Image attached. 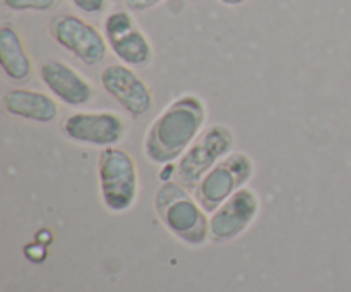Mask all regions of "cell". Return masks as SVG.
Here are the masks:
<instances>
[{
	"mask_svg": "<svg viewBox=\"0 0 351 292\" xmlns=\"http://www.w3.org/2000/svg\"><path fill=\"white\" fill-rule=\"evenodd\" d=\"M208 108L197 94L175 98L153 120L144 137V156L149 163L165 166L175 163L204 130Z\"/></svg>",
	"mask_w": 351,
	"mask_h": 292,
	"instance_id": "obj_1",
	"label": "cell"
},
{
	"mask_svg": "<svg viewBox=\"0 0 351 292\" xmlns=\"http://www.w3.org/2000/svg\"><path fill=\"white\" fill-rule=\"evenodd\" d=\"M257 211H259V198L256 191L249 187L240 188L232 197L226 198L213 214L209 222L213 238L216 241H228L239 236L256 219Z\"/></svg>",
	"mask_w": 351,
	"mask_h": 292,
	"instance_id": "obj_11",
	"label": "cell"
},
{
	"mask_svg": "<svg viewBox=\"0 0 351 292\" xmlns=\"http://www.w3.org/2000/svg\"><path fill=\"white\" fill-rule=\"evenodd\" d=\"M2 108L14 118L34 123H51L58 116L57 99L34 89H9L2 94Z\"/></svg>",
	"mask_w": 351,
	"mask_h": 292,
	"instance_id": "obj_12",
	"label": "cell"
},
{
	"mask_svg": "<svg viewBox=\"0 0 351 292\" xmlns=\"http://www.w3.org/2000/svg\"><path fill=\"white\" fill-rule=\"evenodd\" d=\"M72 5L86 16H98L108 5V0H71Z\"/></svg>",
	"mask_w": 351,
	"mask_h": 292,
	"instance_id": "obj_15",
	"label": "cell"
},
{
	"mask_svg": "<svg viewBox=\"0 0 351 292\" xmlns=\"http://www.w3.org/2000/svg\"><path fill=\"white\" fill-rule=\"evenodd\" d=\"M235 135L223 123H215L201 132L177 163V180L185 187H197L211 168L233 152Z\"/></svg>",
	"mask_w": 351,
	"mask_h": 292,
	"instance_id": "obj_4",
	"label": "cell"
},
{
	"mask_svg": "<svg viewBox=\"0 0 351 292\" xmlns=\"http://www.w3.org/2000/svg\"><path fill=\"white\" fill-rule=\"evenodd\" d=\"M156 211L167 228L189 245H201L206 239L208 222L201 207L187 195L180 183L165 181L156 194Z\"/></svg>",
	"mask_w": 351,
	"mask_h": 292,
	"instance_id": "obj_3",
	"label": "cell"
},
{
	"mask_svg": "<svg viewBox=\"0 0 351 292\" xmlns=\"http://www.w3.org/2000/svg\"><path fill=\"white\" fill-rule=\"evenodd\" d=\"M2 3L14 12H47L57 5V0H2Z\"/></svg>",
	"mask_w": 351,
	"mask_h": 292,
	"instance_id": "obj_14",
	"label": "cell"
},
{
	"mask_svg": "<svg viewBox=\"0 0 351 292\" xmlns=\"http://www.w3.org/2000/svg\"><path fill=\"white\" fill-rule=\"evenodd\" d=\"M254 174V161L247 152H230L204 174L195 187V198L204 211H215L226 198L245 187Z\"/></svg>",
	"mask_w": 351,
	"mask_h": 292,
	"instance_id": "obj_5",
	"label": "cell"
},
{
	"mask_svg": "<svg viewBox=\"0 0 351 292\" xmlns=\"http://www.w3.org/2000/svg\"><path fill=\"white\" fill-rule=\"evenodd\" d=\"M50 36L81 64L93 67L101 64L108 55L105 33L75 14H60L50 21Z\"/></svg>",
	"mask_w": 351,
	"mask_h": 292,
	"instance_id": "obj_6",
	"label": "cell"
},
{
	"mask_svg": "<svg viewBox=\"0 0 351 292\" xmlns=\"http://www.w3.org/2000/svg\"><path fill=\"white\" fill-rule=\"evenodd\" d=\"M175 173H177V166H175V163H168V164H165L163 170H161L160 178L163 181H170L171 174H175Z\"/></svg>",
	"mask_w": 351,
	"mask_h": 292,
	"instance_id": "obj_17",
	"label": "cell"
},
{
	"mask_svg": "<svg viewBox=\"0 0 351 292\" xmlns=\"http://www.w3.org/2000/svg\"><path fill=\"white\" fill-rule=\"evenodd\" d=\"M99 81L106 94L132 118H144L153 109V91L129 65H108Z\"/></svg>",
	"mask_w": 351,
	"mask_h": 292,
	"instance_id": "obj_9",
	"label": "cell"
},
{
	"mask_svg": "<svg viewBox=\"0 0 351 292\" xmlns=\"http://www.w3.org/2000/svg\"><path fill=\"white\" fill-rule=\"evenodd\" d=\"M40 79L57 101L79 108L95 98V88L79 70L67 62L50 58L40 67Z\"/></svg>",
	"mask_w": 351,
	"mask_h": 292,
	"instance_id": "obj_10",
	"label": "cell"
},
{
	"mask_svg": "<svg viewBox=\"0 0 351 292\" xmlns=\"http://www.w3.org/2000/svg\"><path fill=\"white\" fill-rule=\"evenodd\" d=\"M99 191L112 212H123L134 205L139 194V171L127 150L112 146L101 149L98 157Z\"/></svg>",
	"mask_w": 351,
	"mask_h": 292,
	"instance_id": "obj_2",
	"label": "cell"
},
{
	"mask_svg": "<svg viewBox=\"0 0 351 292\" xmlns=\"http://www.w3.org/2000/svg\"><path fill=\"white\" fill-rule=\"evenodd\" d=\"M103 33L110 50L123 65L143 68L153 60V44L129 10L110 12L103 24Z\"/></svg>",
	"mask_w": 351,
	"mask_h": 292,
	"instance_id": "obj_7",
	"label": "cell"
},
{
	"mask_svg": "<svg viewBox=\"0 0 351 292\" xmlns=\"http://www.w3.org/2000/svg\"><path fill=\"white\" fill-rule=\"evenodd\" d=\"M0 65L10 81L23 82L33 74V60L19 33L10 26L0 27Z\"/></svg>",
	"mask_w": 351,
	"mask_h": 292,
	"instance_id": "obj_13",
	"label": "cell"
},
{
	"mask_svg": "<svg viewBox=\"0 0 351 292\" xmlns=\"http://www.w3.org/2000/svg\"><path fill=\"white\" fill-rule=\"evenodd\" d=\"M218 2L226 7H235V5H242V3H245L247 0H218Z\"/></svg>",
	"mask_w": 351,
	"mask_h": 292,
	"instance_id": "obj_18",
	"label": "cell"
},
{
	"mask_svg": "<svg viewBox=\"0 0 351 292\" xmlns=\"http://www.w3.org/2000/svg\"><path fill=\"white\" fill-rule=\"evenodd\" d=\"M165 0H125L127 7L132 10H147L153 9V7L160 5Z\"/></svg>",
	"mask_w": 351,
	"mask_h": 292,
	"instance_id": "obj_16",
	"label": "cell"
},
{
	"mask_svg": "<svg viewBox=\"0 0 351 292\" xmlns=\"http://www.w3.org/2000/svg\"><path fill=\"white\" fill-rule=\"evenodd\" d=\"M125 132V120L115 111H74L62 122L65 139L101 149L122 142Z\"/></svg>",
	"mask_w": 351,
	"mask_h": 292,
	"instance_id": "obj_8",
	"label": "cell"
}]
</instances>
